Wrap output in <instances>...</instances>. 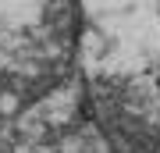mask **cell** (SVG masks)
<instances>
[{
    "instance_id": "cell-2",
    "label": "cell",
    "mask_w": 160,
    "mask_h": 153,
    "mask_svg": "<svg viewBox=\"0 0 160 153\" xmlns=\"http://www.w3.org/2000/svg\"><path fill=\"white\" fill-rule=\"evenodd\" d=\"M82 0H0V118L53 96L78 75Z\"/></svg>"
},
{
    "instance_id": "cell-1",
    "label": "cell",
    "mask_w": 160,
    "mask_h": 153,
    "mask_svg": "<svg viewBox=\"0 0 160 153\" xmlns=\"http://www.w3.org/2000/svg\"><path fill=\"white\" fill-rule=\"evenodd\" d=\"M78 82L107 153H160V0L86 4Z\"/></svg>"
}]
</instances>
